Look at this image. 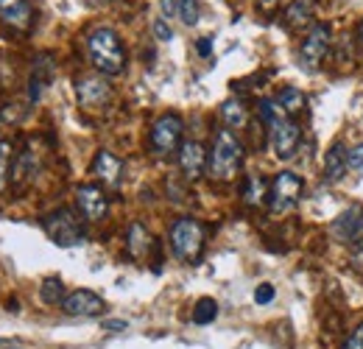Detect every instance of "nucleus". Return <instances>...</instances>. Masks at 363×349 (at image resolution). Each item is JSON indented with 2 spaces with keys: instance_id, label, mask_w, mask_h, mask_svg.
Listing matches in <instances>:
<instances>
[{
  "instance_id": "f3484780",
  "label": "nucleus",
  "mask_w": 363,
  "mask_h": 349,
  "mask_svg": "<svg viewBox=\"0 0 363 349\" xmlns=\"http://www.w3.org/2000/svg\"><path fill=\"white\" fill-rule=\"evenodd\" d=\"M350 171V148L344 143H335L324 157V182H338Z\"/></svg>"
},
{
  "instance_id": "f03ea898",
  "label": "nucleus",
  "mask_w": 363,
  "mask_h": 349,
  "mask_svg": "<svg viewBox=\"0 0 363 349\" xmlns=\"http://www.w3.org/2000/svg\"><path fill=\"white\" fill-rule=\"evenodd\" d=\"M87 50L101 76H118L126 67V50L112 28H95L87 37Z\"/></svg>"
},
{
  "instance_id": "4468645a",
  "label": "nucleus",
  "mask_w": 363,
  "mask_h": 349,
  "mask_svg": "<svg viewBox=\"0 0 363 349\" xmlns=\"http://www.w3.org/2000/svg\"><path fill=\"white\" fill-rule=\"evenodd\" d=\"M92 174H95L98 182H104L106 187H121V182H123V162L112 151L104 148L92 160Z\"/></svg>"
},
{
  "instance_id": "ddd939ff",
  "label": "nucleus",
  "mask_w": 363,
  "mask_h": 349,
  "mask_svg": "<svg viewBox=\"0 0 363 349\" xmlns=\"http://www.w3.org/2000/svg\"><path fill=\"white\" fill-rule=\"evenodd\" d=\"M207 160H210V154L204 151V145H201V143H196V140L182 143L179 168H182V174H184L187 182H196V179H201V176L207 174Z\"/></svg>"
},
{
  "instance_id": "2eb2a0df",
  "label": "nucleus",
  "mask_w": 363,
  "mask_h": 349,
  "mask_svg": "<svg viewBox=\"0 0 363 349\" xmlns=\"http://www.w3.org/2000/svg\"><path fill=\"white\" fill-rule=\"evenodd\" d=\"M0 17L14 31H28L34 23V11L28 0H0Z\"/></svg>"
},
{
  "instance_id": "c85d7f7f",
  "label": "nucleus",
  "mask_w": 363,
  "mask_h": 349,
  "mask_svg": "<svg viewBox=\"0 0 363 349\" xmlns=\"http://www.w3.org/2000/svg\"><path fill=\"white\" fill-rule=\"evenodd\" d=\"M272 299H274V285H269V282L257 285V291H255V302H257V305H269Z\"/></svg>"
},
{
  "instance_id": "39448f33",
  "label": "nucleus",
  "mask_w": 363,
  "mask_h": 349,
  "mask_svg": "<svg viewBox=\"0 0 363 349\" xmlns=\"http://www.w3.org/2000/svg\"><path fill=\"white\" fill-rule=\"evenodd\" d=\"M302 193H305V182H302V176L291 174V171L277 174L272 182V190H269V207H272V213L274 216H285V213H291V210L299 204Z\"/></svg>"
},
{
  "instance_id": "393cba45",
  "label": "nucleus",
  "mask_w": 363,
  "mask_h": 349,
  "mask_svg": "<svg viewBox=\"0 0 363 349\" xmlns=\"http://www.w3.org/2000/svg\"><path fill=\"white\" fill-rule=\"evenodd\" d=\"M11 168H14V148H11L9 140H0V190L9 187Z\"/></svg>"
},
{
  "instance_id": "cd10ccee",
  "label": "nucleus",
  "mask_w": 363,
  "mask_h": 349,
  "mask_svg": "<svg viewBox=\"0 0 363 349\" xmlns=\"http://www.w3.org/2000/svg\"><path fill=\"white\" fill-rule=\"evenodd\" d=\"M341 349H363V321L344 338V344H341Z\"/></svg>"
},
{
  "instance_id": "4c0bfd02",
  "label": "nucleus",
  "mask_w": 363,
  "mask_h": 349,
  "mask_svg": "<svg viewBox=\"0 0 363 349\" xmlns=\"http://www.w3.org/2000/svg\"><path fill=\"white\" fill-rule=\"evenodd\" d=\"M6 349H23V347H6Z\"/></svg>"
},
{
  "instance_id": "aec40b11",
  "label": "nucleus",
  "mask_w": 363,
  "mask_h": 349,
  "mask_svg": "<svg viewBox=\"0 0 363 349\" xmlns=\"http://www.w3.org/2000/svg\"><path fill=\"white\" fill-rule=\"evenodd\" d=\"M221 118H224V126L227 129H243L249 123V109H246L243 101L229 98V101L221 104Z\"/></svg>"
},
{
  "instance_id": "f257e3e1",
  "label": "nucleus",
  "mask_w": 363,
  "mask_h": 349,
  "mask_svg": "<svg viewBox=\"0 0 363 349\" xmlns=\"http://www.w3.org/2000/svg\"><path fill=\"white\" fill-rule=\"evenodd\" d=\"M240 165H243V143L227 126L218 129L213 137L210 160H207V176L216 182H229L238 176Z\"/></svg>"
},
{
  "instance_id": "e433bc0d",
  "label": "nucleus",
  "mask_w": 363,
  "mask_h": 349,
  "mask_svg": "<svg viewBox=\"0 0 363 349\" xmlns=\"http://www.w3.org/2000/svg\"><path fill=\"white\" fill-rule=\"evenodd\" d=\"M358 40H361V45H363V20H361V26H358Z\"/></svg>"
},
{
  "instance_id": "2f4dec72",
  "label": "nucleus",
  "mask_w": 363,
  "mask_h": 349,
  "mask_svg": "<svg viewBox=\"0 0 363 349\" xmlns=\"http://www.w3.org/2000/svg\"><path fill=\"white\" fill-rule=\"evenodd\" d=\"M350 265H352L355 271H361V274H363V240L352 246V252H350Z\"/></svg>"
},
{
  "instance_id": "a878e982",
  "label": "nucleus",
  "mask_w": 363,
  "mask_h": 349,
  "mask_svg": "<svg viewBox=\"0 0 363 349\" xmlns=\"http://www.w3.org/2000/svg\"><path fill=\"white\" fill-rule=\"evenodd\" d=\"M216 316H218L216 299H199V305L193 307V321L196 324H210V321H216Z\"/></svg>"
},
{
  "instance_id": "0eeeda50",
  "label": "nucleus",
  "mask_w": 363,
  "mask_h": 349,
  "mask_svg": "<svg viewBox=\"0 0 363 349\" xmlns=\"http://www.w3.org/2000/svg\"><path fill=\"white\" fill-rule=\"evenodd\" d=\"M299 140H302V129L294 118H277L272 126H269V145H272L274 157L277 160H291L299 148Z\"/></svg>"
},
{
  "instance_id": "423d86ee",
  "label": "nucleus",
  "mask_w": 363,
  "mask_h": 349,
  "mask_svg": "<svg viewBox=\"0 0 363 349\" xmlns=\"http://www.w3.org/2000/svg\"><path fill=\"white\" fill-rule=\"evenodd\" d=\"M182 131H184V123H182L179 115H162L151 126V134H148L151 151L157 157H171L174 151L182 148Z\"/></svg>"
},
{
  "instance_id": "6ab92c4d",
  "label": "nucleus",
  "mask_w": 363,
  "mask_h": 349,
  "mask_svg": "<svg viewBox=\"0 0 363 349\" xmlns=\"http://www.w3.org/2000/svg\"><path fill=\"white\" fill-rule=\"evenodd\" d=\"M282 23H285L291 31H305V28L313 23V3H311V0H294V3L285 9Z\"/></svg>"
},
{
  "instance_id": "7ed1b4c3",
  "label": "nucleus",
  "mask_w": 363,
  "mask_h": 349,
  "mask_svg": "<svg viewBox=\"0 0 363 349\" xmlns=\"http://www.w3.org/2000/svg\"><path fill=\"white\" fill-rule=\"evenodd\" d=\"M171 249L182 262H199L204 243H207V229L196 218H177L171 223Z\"/></svg>"
},
{
  "instance_id": "dca6fc26",
  "label": "nucleus",
  "mask_w": 363,
  "mask_h": 349,
  "mask_svg": "<svg viewBox=\"0 0 363 349\" xmlns=\"http://www.w3.org/2000/svg\"><path fill=\"white\" fill-rule=\"evenodd\" d=\"M151 249H154V238H151L148 226L135 221V223L129 226V232H126V252H129V257L145 260V257L151 255Z\"/></svg>"
},
{
  "instance_id": "bb28decb",
  "label": "nucleus",
  "mask_w": 363,
  "mask_h": 349,
  "mask_svg": "<svg viewBox=\"0 0 363 349\" xmlns=\"http://www.w3.org/2000/svg\"><path fill=\"white\" fill-rule=\"evenodd\" d=\"M179 20L184 26L199 23V0H179Z\"/></svg>"
},
{
  "instance_id": "a211bd4d",
  "label": "nucleus",
  "mask_w": 363,
  "mask_h": 349,
  "mask_svg": "<svg viewBox=\"0 0 363 349\" xmlns=\"http://www.w3.org/2000/svg\"><path fill=\"white\" fill-rule=\"evenodd\" d=\"M50 79H53V62H50L48 56H40V59L34 62L31 79H28V98H31V104L40 101V95H43V89L50 84Z\"/></svg>"
},
{
  "instance_id": "9d476101",
  "label": "nucleus",
  "mask_w": 363,
  "mask_h": 349,
  "mask_svg": "<svg viewBox=\"0 0 363 349\" xmlns=\"http://www.w3.org/2000/svg\"><path fill=\"white\" fill-rule=\"evenodd\" d=\"M76 207L87 221H101L109 213V199L98 184H79L76 187Z\"/></svg>"
},
{
  "instance_id": "4be33fe9",
  "label": "nucleus",
  "mask_w": 363,
  "mask_h": 349,
  "mask_svg": "<svg viewBox=\"0 0 363 349\" xmlns=\"http://www.w3.org/2000/svg\"><path fill=\"white\" fill-rule=\"evenodd\" d=\"M277 106L282 109L285 118H294V115H299L305 109V92L296 87H282L279 95H277Z\"/></svg>"
},
{
  "instance_id": "c756f323",
  "label": "nucleus",
  "mask_w": 363,
  "mask_h": 349,
  "mask_svg": "<svg viewBox=\"0 0 363 349\" xmlns=\"http://www.w3.org/2000/svg\"><path fill=\"white\" fill-rule=\"evenodd\" d=\"M350 171H363V143L350 148Z\"/></svg>"
},
{
  "instance_id": "6e6552de",
  "label": "nucleus",
  "mask_w": 363,
  "mask_h": 349,
  "mask_svg": "<svg viewBox=\"0 0 363 349\" xmlns=\"http://www.w3.org/2000/svg\"><path fill=\"white\" fill-rule=\"evenodd\" d=\"M330 43H333V31H330L327 23L311 26L305 43H302V48H299V65H302L305 70H318V65L327 59Z\"/></svg>"
},
{
  "instance_id": "412c9836",
  "label": "nucleus",
  "mask_w": 363,
  "mask_h": 349,
  "mask_svg": "<svg viewBox=\"0 0 363 349\" xmlns=\"http://www.w3.org/2000/svg\"><path fill=\"white\" fill-rule=\"evenodd\" d=\"M34 171H37V157L31 151H23L17 160H14V168H11V182L14 187H26L31 179H34Z\"/></svg>"
},
{
  "instance_id": "9b49d317",
  "label": "nucleus",
  "mask_w": 363,
  "mask_h": 349,
  "mask_svg": "<svg viewBox=\"0 0 363 349\" xmlns=\"http://www.w3.org/2000/svg\"><path fill=\"white\" fill-rule=\"evenodd\" d=\"M62 310L67 316H76V318H95V316H101L106 310V302L98 294L87 291V288H79V291H73V294L65 297Z\"/></svg>"
},
{
  "instance_id": "b1692460",
  "label": "nucleus",
  "mask_w": 363,
  "mask_h": 349,
  "mask_svg": "<svg viewBox=\"0 0 363 349\" xmlns=\"http://www.w3.org/2000/svg\"><path fill=\"white\" fill-rule=\"evenodd\" d=\"M40 297H43L45 305H62L67 294H65V285H62L59 277H48L43 282V288H40Z\"/></svg>"
},
{
  "instance_id": "5701e85b",
  "label": "nucleus",
  "mask_w": 363,
  "mask_h": 349,
  "mask_svg": "<svg viewBox=\"0 0 363 349\" xmlns=\"http://www.w3.org/2000/svg\"><path fill=\"white\" fill-rule=\"evenodd\" d=\"M269 190L272 187H266V179L263 176H249L246 179V187H243V201L249 207H260L269 199Z\"/></svg>"
},
{
  "instance_id": "7c9ffc66",
  "label": "nucleus",
  "mask_w": 363,
  "mask_h": 349,
  "mask_svg": "<svg viewBox=\"0 0 363 349\" xmlns=\"http://www.w3.org/2000/svg\"><path fill=\"white\" fill-rule=\"evenodd\" d=\"M154 34H157V40H162V43H168V40L174 37V31H171V26L165 23V17L154 23Z\"/></svg>"
},
{
  "instance_id": "f8f14e48",
  "label": "nucleus",
  "mask_w": 363,
  "mask_h": 349,
  "mask_svg": "<svg viewBox=\"0 0 363 349\" xmlns=\"http://www.w3.org/2000/svg\"><path fill=\"white\" fill-rule=\"evenodd\" d=\"M330 232H333V238L341 240V243H352V246L361 243L363 240V207H350V210H344L338 218L333 221Z\"/></svg>"
},
{
  "instance_id": "72a5a7b5",
  "label": "nucleus",
  "mask_w": 363,
  "mask_h": 349,
  "mask_svg": "<svg viewBox=\"0 0 363 349\" xmlns=\"http://www.w3.org/2000/svg\"><path fill=\"white\" fill-rule=\"evenodd\" d=\"M104 327H106V330H109V333H121V330H126V327H129V324H126V321H106V324H104Z\"/></svg>"
},
{
  "instance_id": "c9c22d12",
  "label": "nucleus",
  "mask_w": 363,
  "mask_h": 349,
  "mask_svg": "<svg viewBox=\"0 0 363 349\" xmlns=\"http://www.w3.org/2000/svg\"><path fill=\"white\" fill-rule=\"evenodd\" d=\"M106 3H112V0H90V6H106Z\"/></svg>"
},
{
  "instance_id": "1a4fd4ad",
  "label": "nucleus",
  "mask_w": 363,
  "mask_h": 349,
  "mask_svg": "<svg viewBox=\"0 0 363 349\" xmlns=\"http://www.w3.org/2000/svg\"><path fill=\"white\" fill-rule=\"evenodd\" d=\"M76 98L84 109H104L112 101V84L104 76H82L76 82Z\"/></svg>"
},
{
  "instance_id": "473e14b6",
  "label": "nucleus",
  "mask_w": 363,
  "mask_h": 349,
  "mask_svg": "<svg viewBox=\"0 0 363 349\" xmlns=\"http://www.w3.org/2000/svg\"><path fill=\"white\" fill-rule=\"evenodd\" d=\"M160 6H162V17L165 20H171V17L179 14V0H160Z\"/></svg>"
},
{
  "instance_id": "20e7f679",
  "label": "nucleus",
  "mask_w": 363,
  "mask_h": 349,
  "mask_svg": "<svg viewBox=\"0 0 363 349\" xmlns=\"http://www.w3.org/2000/svg\"><path fill=\"white\" fill-rule=\"evenodd\" d=\"M43 229L56 246H79L84 240V223L67 207L48 213L43 218Z\"/></svg>"
},
{
  "instance_id": "f704fd0d",
  "label": "nucleus",
  "mask_w": 363,
  "mask_h": 349,
  "mask_svg": "<svg viewBox=\"0 0 363 349\" xmlns=\"http://www.w3.org/2000/svg\"><path fill=\"white\" fill-rule=\"evenodd\" d=\"M210 50H213V40H201V43H199V53H201V56H207Z\"/></svg>"
}]
</instances>
